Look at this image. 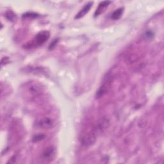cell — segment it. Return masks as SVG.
Here are the masks:
<instances>
[{
    "mask_svg": "<svg viewBox=\"0 0 164 164\" xmlns=\"http://www.w3.org/2000/svg\"><path fill=\"white\" fill-rule=\"evenodd\" d=\"M23 92L30 97H37L42 93V88L37 83L30 82L25 84L23 87Z\"/></svg>",
    "mask_w": 164,
    "mask_h": 164,
    "instance_id": "obj_1",
    "label": "cell"
},
{
    "mask_svg": "<svg viewBox=\"0 0 164 164\" xmlns=\"http://www.w3.org/2000/svg\"><path fill=\"white\" fill-rule=\"evenodd\" d=\"M49 33L47 31H42L38 33L35 39L26 46V48H32L37 46H42L44 44L49 38Z\"/></svg>",
    "mask_w": 164,
    "mask_h": 164,
    "instance_id": "obj_2",
    "label": "cell"
},
{
    "mask_svg": "<svg viewBox=\"0 0 164 164\" xmlns=\"http://www.w3.org/2000/svg\"><path fill=\"white\" fill-rule=\"evenodd\" d=\"M112 83V79L111 77H107L103 83L100 86L99 88V89L97 91V92L96 94V97L97 99H99L101 97H102L103 96H105L108 91L110 85Z\"/></svg>",
    "mask_w": 164,
    "mask_h": 164,
    "instance_id": "obj_3",
    "label": "cell"
},
{
    "mask_svg": "<svg viewBox=\"0 0 164 164\" xmlns=\"http://www.w3.org/2000/svg\"><path fill=\"white\" fill-rule=\"evenodd\" d=\"M54 121L50 117H44L38 122L39 127L42 129H51L54 127Z\"/></svg>",
    "mask_w": 164,
    "mask_h": 164,
    "instance_id": "obj_4",
    "label": "cell"
},
{
    "mask_svg": "<svg viewBox=\"0 0 164 164\" xmlns=\"http://www.w3.org/2000/svg\"><path fill=\"white\" fill-rule=\"evenodd\" d=\"M111 3V2H108V1H105V2H103L101 3L98 7L97 8L96 12H95V14L94 16L95 17L98 16L99 15H100L102 13V12H104V10L108 7V6L109 5V4Z\"/></svg>",
    "mask_w": 164,
    "mask_h": 164,
    "instance_id": "obj_5",
    "label": "cell"
},
{
    "mask_svg": "<svg viewBox=\"0 0 164 164\" xmlns=\"http://www.w3.org/2000/svg\"><path fill=\"white\" fill-rule=\"evenodd\" d=\"M92 5V2H90L89 3H87V5H85L84 7L79 12V13L77 15V16L75 17V19H80L83 17V16H85L87 12H89V11L90 10Z\"/></svg>",
    "mask_w": 164,
    "mask_h": 164,
    "instance_id": "obj_6",
    "label": "cell"
},
{
    "mask_svg": "<svg viewBox=\"0 0 164 164\" xmlns=\"http://www.w3.org/2000/svg\"><path fill=\"white\" fill-rule=\"evenodd\" d=\"M55 155V149L53 147H47L43 153V157L46 159V158H52Z\"/></svg>",
    "mask_w": 164,
    "mask_h": 164,
    "instance_id": "obj_7",
    "label": "cell"
},
{
    "mask_svg": "<svg viewBox=\"0 0 164 164\" xmlns=\"http://www.w3.org/2000/svg\"><path fill=\"white\" fill-rule=\"evenodd\" d=\"M123 13V8H118L116 10L113 12V14L112 15V19L113 20H117L120 19Z\"/></svg>",
    "mask_w": 164,
    "mask_h": 164,
    "instance_id": "obj_8",
    "label": "cell"
},
{
    "mask_svg": "<svg viewBox=\"0 0 164 164\" xmlns=\"http://www.w3.org/2000/svg\"><path fill=\"white\" fill-rule=\"evenodd\" d=\"M44 137V136L43 135H37L36 136H35L33 138V142H38V141H40L42 139H43Z\"/></svg>",
    "mask_w": 164,
    "mask_h": 164,
    "instance_id": "obj_9",
    "label": "cell"
},
{
    "mask_svg": "<svg viewBox=\"0 0 164 164\" xmlns=\"http://www.w3.org/2000/svg\"><path fill=\"white\" fill-rule=\"evenodd\" d=\"M12 13V12H7V17L9 19V20H11V21H14V19H15V17H16V16H15V14H11Z\"/></svg>",
    "mask_w": 164,
    "mask_h": 164,
    "instance_id": "obj_10",
    "label": "cell"
},
{
    "mask_svg": "<svg viewBox=\"0 0 164 164\" xmlns=\"http://www.w3.org/2000/svg\"><path fill=\"white\" fill-rule=\"evenodd\" d=\"M23 17H37V14H34V13H27L26 14H24Z\"/></svg>",
    "mask_w": 164,
    "mask_h": 164,
    "instance_id": "obj_11",
    "label": "cell"
}]
</instances>
